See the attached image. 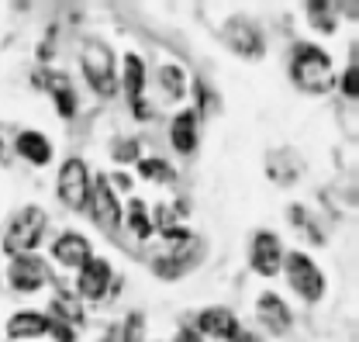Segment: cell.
<instances>
[{
	"instance_id": "6da1fadb",
	"label": "cell",
	"mask_w": 359,
	"mask_h": 342,
	"mask_svg": "<svg viewBox=\"0 0 359 342\" xmlns=\"http://www.w3.org/2000/svg\"><path fill=\"white\" fill-rule=\"evenodd\" d=\"M294 84L308 93H325L335 86V73H332V59L318 48V45H297L294 63H290Z\"/></svg>"
},
{
	"instance_id": "7a4b0ae2",
	"label": "cell",
	"mask_w": 359,
	"mask_h": 342,
	"mask_svg": "<svg viewBox=\"0 0 359 342\" xmlns=\"http://www.w3.org/2000/svg\"><path fill=\"white\" fill-rule=\"evenodd\" d=\"M45 232V211L42 208H25L11 218L7 232H4V249L11 256H28Z\"/></svg>"
},
{
	"instance_id": "3957f363",
	"label": "cell",
	"mask_w": 359,
	"mask_h": 342,
	"mask_svg": "<svg viewBox=\"0 0 359 342\" xmlns=\"http://www.w3.org/2000/svg\"><path fill=\"white\" fill-rule=\"evenodd\" d=\"M80 59H83V73H87L90 86H93L100 97H111L114 86H118V80H114V52L104 42L93 39V42L83 45Z\"/></svg>"
},
{
	"instance_id": "277c9868",
	"label": "cell",
	"mask_w": 359,
	"mask_h": 342,
	"mask_svg": "<svg viewBox=\"0 0 359 342\" xmlns=\"http://www.w3.org/2000/svg\"><path fill=\"white\" fill-rule=\"evenodd\" d=\"M59 197L73 211H83L90 197V170L83 159H66L59 170Z\"/></svg>"
},
{
	"instance_id": "5b68a950",
	"label": "cell",
	"mask_w": 359,
	"mask_h": 342,
	"mask_svg": "<svg viewBox=\"0 0 359 342\" xmlns=\"http://www.w3.org/2000/svg\"><path fill=\"white\" fill-rule=\"evenodd\" d=\"M283 266H287L290 287H294L304 301H318L325 294V277H321V270H318L304 253H290V256L283 259Z\"/></svg>"
},
{
	"instance_id": "8992f818",
	"label": "cell",
	"mask_w": 359,
	"mask_h": 342,
	"mask_svg": "<svg viewBox=\"0 0 359 342\" xmlns=\"http://www.w3.org/2000/svg\"><path fill=\"white\" fill-rule=\"evenodd\" d=\"M87 208H90V214H93V221H97L104 232H114V228L121 225V204H118V197H114V190H111V183H107L104 176H97V180L90 183Z\"/></svg>"
},
{
	"instance_id": "52a82bcc",
	"label": "cell",
	"mask_w": 359,
	"mask_h": 342,
	"mask_svg": "<svg viewBox=\"0 0 359 342\" xmlns=\"http://www.w3.org/2000/svg\"><path fill=\"white\" fill-rule=\"evenodd\" d=\"M280 266H283V242L273 232H256V239H252V270L263 273V277H273V273H280Z\"/></svg>"
},
{
	"instance_id": "ba28073f",
	"label": "cell",
	"mask_w": 359,
	"mask_h": 342,
	"mask_svg": "<svg viewBox=\"0 0 359 342\" xmlns=\"http://www.w3.org/2000/svg\"><path fill=\"white\" fill-rule=\"evenodd\" d=\"M7 277H11L14 291H39L45 284V277H48V270H45V263L35 253H28V256H14Z\"/></svg>"
},
{
	"instance_id": "9c48e42d",
	"label": "cell",
	"mask_w": 359,
	"mask_h": 342,
	"mask_svg": "<svg viewBox=\"0 0 359 342\" xmlns=\"http://www.w3.org/2000/svg\"><path fill=\"white\" fill-rule=\"evenodd\" d=\"M80 294L87 301H100L111 294V266H107V259L90 256L80 266Z\"/></svg>"
},
{
	"instance_id": "30bf717a",
	"label": "cell",
	"mask_w": 359,
	"mask_h": 342,
	"mask_svg": "<svg viewBox=\"0 0 359 342\" xmlns=\"http://www.w3.org/2000/svg\"><path fill=\"white\" fill-rule=\"evenodd\" d=\"M224 39H228V45H231L235 52H242V55H263L259 28H256L252 21H245V18H231V21L224 25Z\"/></svg>"
},
{
	"instance_id": "8fae6325",
	"label": "cell",
	"mask_w": 359,
	"mask_h": 342,
	"mask_svg": "<svg viewBox=\"0 0 359 342\" xmlns=\"http://www.w3.org/2000/svg\"><path fill=\"white\" fill-rule=\"evenodd\" d=\"M197 329H201L204 336H215V339H235L238 322H235V315H231L228 308H208V311H201Z\"/></svg>"
},
{
	"instance_id": "7c38bea8",
	"label": "cell",
	"mask_w": 359,
	"mask_h": 342,
	"mask_svg": "<svg viewBox=\"0 0 359 342\" xmlns=\"http://www.w3.org/2000/svg\"><path fill=\"white\" fill-rule=\"evenodd\" d=\"M142 86H145V66H142V59H138L135 52H128V55H125V90H128L132 111L138 118L149 114V107H145V100H142Z\"/></svg>"
},
{
	"instance_id": "4fadbf2b",
	"label": "cell",
	"mask_w": 359,
	"mask_h": 342,
	"mask_svg": "<svg viewBox=\"0 0 359 342\" xmlns=\"http://www.w3.org/2000/svg\"><path fill=\"white\" fill-rule=\"evenodd\" d=\"M52 256L59 259L62 266H83V263L90 259V242L83 239V235H76V232H66V235L55 239Z\"/></svg>"
},
{
	"instance_id": "5bb4252c",
	"label": "cell",
	"mask_w": 359,
	"mask_h": 342,
	"mask_svg": "<svg viewBox=\"0 0 359 342\" xmlns=\"http://www.w3.org/2000/svg\"><path fill=\"white\" fill-rule=\"evenodd\" d=\"M256 315H259V322L266 325L273 336H280V332L290 329V311H287V304L276 298V294H263L259 304H256Z\"/></svg>"
},
{
	"instance_id": "9a60e30c",
	"label": "cell",
	"mask_w": 359,
	"mask_h": 342,
	"mask_svg": "<svg viewBox=\"0 0 359 342\" xmlns=\"http://www.w3.org/2000/svg\"><path fill=\"white\" fill-rule=\"evenodd\" d=\"M170 138L183 156L194 152L197 149V111H180L173 118V125H170Z\"/></svg>"
},
{
	"instance_id": "2e32d148",
	"label": "cell",
	"mask_w": 359,
	"mask_h": 342,
	"mask_svg": "<svg viewBox=\"0 0 359 342\" xmlns=\"http://www.w3.org/2000/svg\"><path fill=\"white\" fill-rule=\"evenodd\" d=\"M48 332V318L39 315V311H18L11 322H7V336L11 339H35Z\"/></svg>"
},
{
	"instance_id": "e0dca14e",
	"label": "cell",
	"mask_w": 359,
	"mask_h": 342,
	"mask_svg": "<svg viewBox=\"0 0 359 342\" xmlns=\"http://www.w3.org/2000/svg\"><path fill=\"white\" fill-rule=\"evenodd\" d=\"M18 152H21L28 163H35V166H45V163L52 159V145H48V138L39 135V131H21V135H18Z\"/></svg>"
},
{
	"instance_id": "ac0fdd59",
	"label": "cell",
	"mask_w": 359,
	"mask_h": 342,
	"mask_svg": "<svg viewBox=\"0 0 359 342\" xmlns=\"http://www.w3.org/2000/svg\"><path fill=\"white\" fill-rule=\"evenodd\" d=\"M52 97H55V107H59V114H62V118H73V114H76V97H73V90L66 86V80H62V77L55 80Z\"/></svg>"
},
{
	"instance_id": "d6986e66",
	"label": "cell",
	"mask_w": 359,
	"mask_h": 342,
	"mask_svg": "<svg viewBox=\"0 0 359 342\" xmlns=\"http://www.w3.org/2000/svg\"><path fill=\"white\" fill-rule=\"evenodd\" d=\"M128 225H132L135 235H152V221H149V211H145V204L142 201H132L128 204Z\"/></svg>"
},
{
	"instance_id": "ffe728a7",
	"label": "cell",
	"mask_w": 359,
	"mask_h": 342,
	"mask_svg": "<svg viewBox=\"0 0 359 342\" xmlns=\"http://www.w3.org/2000/svg\"><path fill=\"white\" fill-rule=\"evenodd\" d=\"M52 308H55V311H62V318H59V322H73V325L80 322V304L69 298L66 291H59V294L52 298Z\"/></svg>"
},
{
	"instance_id": "44dd1931",
	"label": "cell",
	"mask_w": 359,
	"mask_h": 342,
	"mask_svg": "<svg viewBox=\"0 0 359 342\" xmlns=\"http://www.w3.org/2000/svg\"><path fill=\"white\" fill-rule=\"evenodd\" d=\"M159 80L170 90V97H183V73H180V66H163Z\"/></svg>"
},
{
	"instance_id": "7402d4cb",
	"label": "cell",
	"mask_w": 359,
	"mask_h": 342,
	"mask_svg": "<svg viewBox=\"0 0 359 342\" xmlns=\"http://www.w3.org/2000/svg\"><path fill=\"white\" fill-rule=\"evenodd\" d=\"M138 166H142V176H149V180H170L173 176V170L166 163H159V159H145Z\"/></svg>"
},
{
	"instance_id": "603a6c76",
	"label": "cell",
	"mask_w": 359,
	"mask_h": 342,
	"mask_svg": "<svg viewBox=\"0 0 359 342\" xmlns=\"http://www.w3.org/2000/svg\"><path fill=\"white\" fill-rule=\"evenodd\" d=\"M142 332H145V322H142V315H128L121 342H142Z\"/></svg>"
},
{
	"instance_id": "cb8c5ba5",
	"label": "cell",
	"mask_w": 359,
	"mask_h": 342,
	"mask_svg": "<svg viewBox=\"0 0 359 342\" xmlns=\"http://www.w3.org/2000/svg\"><path fill=\"white\" fill-rule=\"evenodd\" d=\"M48 332L59 342H73V329H69L66 322H48Z\"/></svg>"
},
{
	"instance_id": "d4e9b609",
	"label": "cell",
	"mask_w": 359,
	"mask_h": 342,
	"mask_svg": "<svg viewBox=\"0 0 359 342\" xmlns=\"http://www.w3.org/2000/svg\"><path fill=\"white\" fill-rule=\"evenodd\" d=\"M342 90H346L349 97H356V93H359V73H356V66H349V70H346V80H342Z\"/></svg>"
},
{
	"instance_id": "484cf974",
	"label": "cell",
	"mask_w": 359,
	"mask_h": 342,
	"mask_svg": "<svg viewBox=\"0 0 359 342\" xmlns=\"http://www.w3.org/2000/svg\"><path fill=\"white\" fill-rule=\"evenodd\" d=\"M135 149H138V142L128 138V142H121V145H118V152H114V156H118V159H138V152H135Z\"/></svg>"
},
{
	"instance_id": "4316f807",
	"label": "cell",
	"mask_w": 359,
	"mask_h": 342,
	"mask_svg": "<svg viewBox=\"0 0 359 342\" xmlns=\"http://www.w3.org/2000/svg\"><path fill=\"white\" fill-rule=\"evenodd\" d=\"M177 342H201V339H197L194 332H180V339H177Z\"/></svg>"
},
{
	"instance_id": "83f0119b",
	"label": "cell",
	"mask_w": 359,
	"mask_h": 342,
	"mask_svg": "<svg viewBox=\"0 0 359 342\" xmlns=\"http://www.w3.org/2000/svg\"><path fill=\"white\" fill-rule=\"evenodd\" d=\"M0 159H4V145H0Z\"/></svg>"
}]
</instances>
